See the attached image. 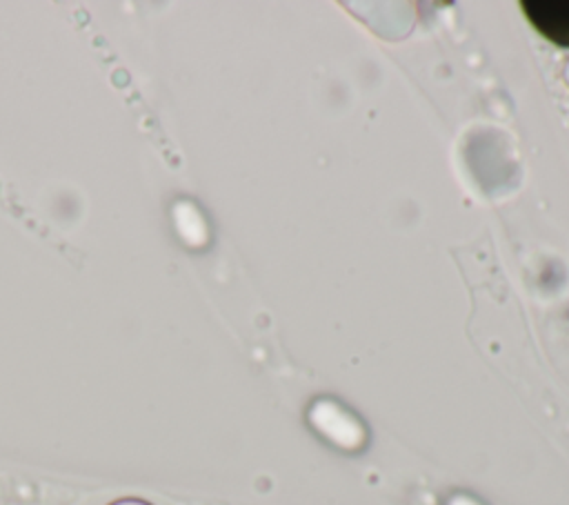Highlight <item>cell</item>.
<instances>
[{
	"instance_id": "cell-1",
	"label": "cell",
	"mask_w": 569,
	"mask_h": 505,
	"mask_svg": "<svg viewBox=\"0 0 569 505\" xmlns=\"http://www.w3.org/2000/svg\"><path fill=\"white\" fill-rule=\"evenodd\" d=\"M520 9L538 33L558 47H569V0H527Z\"/></svg>"
}]
</instances>
